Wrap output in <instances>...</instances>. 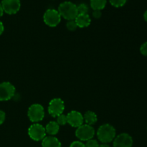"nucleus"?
<instances>
[{"mask_svg": "<svg viewBox=\"0 0 147 147\" xmlns=\"http://www.w3.org/2000/svg\"><path fill=\"white\" fill-rule=\"evenodd\" d=\"M4 24H3V23L0 21V35L4 32Z\"/></svg>", "mask_w": 147, "mask_h": 147, "instance_id": "nucleus-26", "label": "nucleus"}, {"mask_svg": "<svg viewBox=\"0 0 147 147\" xmlns=\"http://www.w3.org/2000/svg\"><path fill=\"white\" fill-rule=\"evenodd\" d=\"M42 147H62L58 139L53 136H45L42 141Z\"/></svg>", "mask_w": 147, "mask_h": 147, "instance_id": "nucleus-13", "label": "nucleus"}, {"mask_svg": "<svg viewBox=\"0 0 147 147\" xmlns=\"http://www.w3.org/2000/svg\"><path fill=\"white\" fill-rule=\"evenodd\" d=\"M27 116L29 119L33 123H38L43 120L45 117V110L42 105L34 103L31 105L28 109Z\"/></svg>", "mask_w": 147, "mask_h": 147, "instance_id": "nucleus-3", "label": "nucleus"}, {"mask_svg": "<svg viewBox=\"0 0 147 147\" xmlns=\"http://www.w3.org/2000/svg\"><path fill=\"white\" fill-rule=\"evenodd\" d=\"M83 119H84V121L86 122V124L92 126L97 122L98 116L95 112L92 111H88L83 115Z\"/></svg>", "mask_w": 147, "mask_h": 147, "instance_id": "nucleus-15", "label": "nucleus"}, {"mask_svg": "<svg viewBox=\"0 0 147 147\" xmlns=\"http://www.w3.org/2000/svg\"><path fill=\"white\" fill-rule=\"evenodd\" d=\"M86 147H99V144L96 139H90V140L87 141L86 143L85 144Z\"/></svg>", "mask_w": 147, "mask_h": 147, "instance_id": "nucleus-21", "label": "nucleus"}, {"mask_svg": "<svg viewBox=\"0 0 147 147\" xmlns=\"http://www.w3.org/2000/svg\"><path fill=\"white\" fill-rule=\"evenodd\" d=\"M144 19L145 21L147 22V10L146 11L144 12Z\"/></svg>", "mask_w": 147, "mask_h": 147, "instance_id": "nucleus-29", "label": "nucleus"}, {"mask_svg": "<svg viewBox=\"0 0 147 147\" xmlns=\"http://www.w3.org/2000/svg\"><path fill=\"white\" fill-rule=\"evenodd\" d=\"M57 122L58 123L59 126H65L67 123V115L60 114L57 117Z\"/></svg>", "mask_w": 147, "mask_h": 147, "instance_id": "nucleus-18", "label": "nucleus"}, {"mask_svg": "<svg viewBox=\"0 0 147 147\" xmlns=\"http://www.w3.org/2000/svg\"><path fill=\"white\" fill-rule=\"evenodd\" d=\"M75 21L77 24L78 27L85 28L90 25L91 23V19L88 14H78Z\"/></svg>", "mask_w": 147, "mask_h": 147, "instance_id": "nucleus-12", "label": "nucleus"}, {"mask_svg": "<svg viewBox=\"0 0 147 147\" xmlns=\"http://www.w3.org/2000/svg\"><path fill=\"white\" fill-rule=\"evenodd\" d=\"M133 143V139L129 134L122 133L114 139L113 147H132Z\"/></svg>", "mask_w": 147, "mask_h": 147, "instance_id": "nucleus-11", "label": "nucleus"}, {"mask_svg": "<svg viewBox=\"0 0 147 147\" xmlns=\"http://www.w3.org/2000/svg\"><path fill=\"white\" fill-rule=\"evenodd\" d=\"M66 27L70 31H75L78 28V26L75 20H70L66 24Z\"/></svg>", "mask_w": 147, "mask_h": 147, "instance_id": "nucleus-20", "label": "nucleus"}, {"mask_svg": "<svg viewBox=\"0 0 147 147\" xmlns=\"http://www.w3.org/2000/svg\"><path fill=\"white\" fill-rule=\"evenodd\" d=\"M45 128L38 123L32 124L28 129V135L30 139L35 142L42 141L46 136Z\"/></svg>", "mask_w": 147, "mask_h": 147, "instance_id": "nucleus-6", "label": "nucleus"}, {"mask_svg": "<svg viewBox=\"0 0 147 147\" xmlns=\"http://www.w3.org/2000/svg\"><path fill=\"white\" fill-rule=\"evenodd\" d=\"M58 12L61 17H63L67 21L75 20L78 14L77 5L71 1H64L61 3L58 7Z\"/></svg>", "mask_w": 147, "mask_h": 147, "instance_id": "nucleus-2", "label": "nucleus"}, {"mask_svg": "<svg viewBox=\"0 0 147 147\" xmlns=\"http://www.w3.org/2000/svg\"><path fill=\"white\" fill-rule=\"evenodd\" d=\"M67 123L70 124L72 127L76 128V129L82 126L84 123L83 114L77 111H72L69 112L67 115Z\"/></svg>", "mask_w": 147, "mask_h": 147, "instance_id": "nucleus-10", "label": "nucleus"}, {"mask_svg": "<svg viewBox=\"0 0 147 147\" xmlns=\"http://www.w3.org/2000/svg\"><path fill=\"white\" fill-rule=\"evenodd\" d=\"M93 14V17H94L95 19H99L101 17L102 13L101 11H100V10H93V14Z\"/></svg>", "mask_w": 147, "mask_h": 147, "instance_id": "nucleus-24", "label": "nucleus"}, {"mask_svg": "<svg viewBox=\"0 0 147 147\" xmlns=\"http://www.w3.org/2000/svg\"><path fill=\"white\" fill-rule=\"evenodd\" d=\"M127 0H109V2L112 6L115 7H121L125 5Z\"/></svg>", "mask_w": 147, "mask_h": 147, "instance_id": "nucleus-19", "label": "nucleus"}, {"mask_svg": "<svg viewBox=\"0 0 147 147\" xmlns=\"http://www.w3.org/2000/svg\"><path fill=\"white\" fill-rule=\"evenodd\" d=\"M15 87L9 82L0 83V101H7L15 95Z\"/></svg>", "mask_w": 147, "mask_h": 147, "instance_id": "nucleus-8", "label": "nucleus"}, {"mask_svg": "<svg viewBox=\"0 0 147 147\" xmlns=\"http://www.w3.org/2000/svg\"><path fill=\"white\" fill-rule=\"evenodd\" d=\"M95 133L96 131L93 126L83 123L82 126L77 128L76 131V136L79 140L82 142H87L94 137Z\"/></svg>", "mask_w": 147, "mask_h": 147, "instance_id": "nucleus-4", "label": "nucleus"}, {"mask_svg": "<svg viewBox=\"0 0 147 147\" xmlns=\"http://www.w3.org/2000/svg\"><path fill=\"white\" fill-rule=\"evenodd\" d=\"M70 147H86V145L80 141H75V142H72L71 144L70 145Z\"/></svg>", "mask_w": 147, "mask_h": 147, "instance_id": "nucleus-23", "label": "nucleus"}, {"mask_svg": "<svg viewBox=\"0 0 147 147\" xmlns=\"http://www.w3.org/2000/svg\"><path fill=\"white\" fill-rule=\"evenodd\" d=\"M140 52L143 55L147 57V42L142 45L140 47Z\"/></svg>", "mask_w": 147, "mask_h": 147, "instance_id": "nucleus-22", "label": "nucleus"}, {"mask_svg": "<svg viewBox=\"0 0 147 147\" xmlns=\"http://www.w3.org/2000/svg\"><path fill=\"white\" fill-rule=\"evenodd\" d=\"M5 118H6L5 113H4L3 111L0 110V126H1V125L4 122V121H5Z\"/></svg>", "mask_w": 147, "mask_h": 147, "instance_id": "nucleus-25", "label": "nucleus"}, {"mask_svg": "<svg viewBox=\"0 0 147 147\" xmlns=\"http://www.w3.org/2000/svg\"><path fill=\"white\" fill-rule=\"evenodd\" d=\"M1 4L4 12L8 14H16L21 7L20 0H2Z\"/></svg>", "mask_w": 147, "mask_h": 147, "instance_id": "nucleus-9", "label": "nucleus"}, {"mask_svg": "<svg viewBox=\"0 0 147 147\" xmlns=\"http://www.w3.org/2000/svg\"><path fill=\"white\" fill-rule=\"evenodd\" d=\"M115 128L109 123L101 125L97 130V137L102 144H108L113 142L116 138Z\"/></svg>", "mask_w": 147, "mask_h": 147, "instance_id": "nucleus-1", "label": "nucleus"}, {"mask_svg": "<svg viewBox=\"0 0 147 147\" xmlns=\"http://www.w3.org/2000/svg\"><path fill=\"white\" fill-rule=\"evenodd\" d=\"M99 147H110L108 144H102L99 145Z\"/></svg>", "mask_w": 147, "mask_h": 147, "instance_id": "nucleus-28", "label": "nucleus"}, {"mask_svg": "<svg viewBox=\"0 0 147 147\" xmlns=\"http://www.w3.org/2000/svg\"><path fill=\"white\" fill-rule=\"evenodd\" d=\"M90 7L93 10H100L105 8L106 4H107V0H90Z\"/></svg>", "mask_w": 147, "mask_h": 147, "instance_id": "nucleus-16", "label": "nucleus"}, {"mask_svg": "<svg viewBox=\"0 0 147 147\" xmlns=\"http://www.w3.org/2000/svg\"><path fill=\"white\" fill-rule=\"evenodd\" d=\"M45 128L46 134H49L50 136L56 135L60 130V126L57 122L54 121L49 122Z\"/></svg>", "mask_w": 147, "mask_h": 147, "instance_id": "nucleus-14", "label": "nucleus"}, {"mask_svg": "<svg viewBox=\"0 0 147 147\" xmlns=\"http://www.w3.org/2000/svg\"><path fill=\"white\" fill-rule=\"evenodd\" d=\"M43 21L50 27H57L61 21V16L55 9H48L43 15Z\"/></svg>", "mask_w": 147, "mask_h": 147, "instance_id": "nucleus-5", "label": "nucleus"}, {"mask_svg": "<svg viewBox=\"0 0 147 147\" xmlns=\"http://www.w3.org/2000/svg\"><path fill=\"white\" fill-rule=\"evenodd\" d=\"M78 8V14H88V6L85 3H82V4H79L77 6Z\"/></svg>", "mask_w": 147, "mask_h": 147, "instance_id": "nucleus-17", "label": "nucleus"}, {"mask_svg": "<svg viewBox=\"0 0 147 147\" xmlns=\"http://www.w3.org/2000/svg\"><path fill=\"white\" fill-rule=\"evenodd\" d=\"M3 14H4V10H3L2 7H1V3H0V17H2Z\"/></svg>", "mask_w": 147, "mask_h": 147, "instance_id": "nucleus-27", "label": "nucleus"}, {"mask_svg": "<svg viewBox=\"0 0 147 147\" xmlns=\"http://www.w3.org/2000/svg\"><path fill=\"white\" fill-rule=\"evenodd\" d=\"M64 110L65 103L61 98H53L49 103L48 113L53 118H56L60 114H63Z\"/></svg>", "mask_w": 147, "mask_h": 147, "instance_id": "nucleus-7", "label": "nucleus"}]
</instances>
